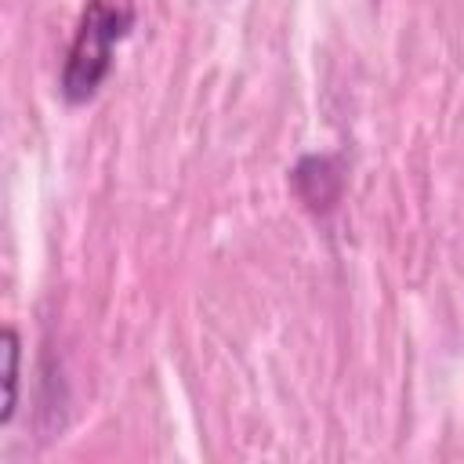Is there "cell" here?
<instances>
[{
	"label": "cell",
	"mask_w": 464,
	"mask_h": 464,
	"mask_svg": "<svg viewBox=\"0 0 464 464\" xmlns=\"http://www.w3.org/2000/svg\"><path fill=\"white\" fill-rule=\"evenodd\" d=\"M0 381H4V399H0V428H7L14 420L18 410V362H22V337L14 326H4L0 334Z\"/></svg>",
	"instance_id": "3"
},
{
	"label": "cell",
	"mask_w": 464,
	"mask_h": 464,
	"mask_svg": "<svg viewBox=\"0 0 464 464\" xmlns=\"http://www.w3.org/2000/svg\"><path fill=\"white\" fill-rule=\"evenodd\" d=\"M294 192L312 207V210H330L341 196V170L334 156H304L294 174Z\"/></svg>",
	"instance_id": "2"
},
{
	"label": "cell",
	"mask_w": 464,
	"mask_h": 464,
	"mask_svg": "<svg viewBox=\"0 0 464 464\" xmlns=\"http://www.w3.org/2000/svg\"><path fill=\"white\" fill-rule=\"evenodd\" d=\"M134 18V0H87L58 76V91L69 105H87L98 94L112 69V47L130 36Z\"/></svg>",
	"instance_id": "1"
}]
</instances>
